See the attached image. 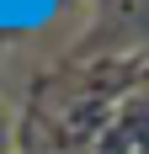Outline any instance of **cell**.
<instances>
[]
</instances>
